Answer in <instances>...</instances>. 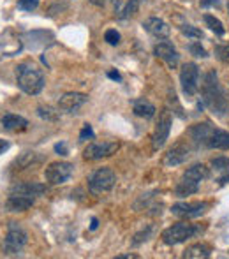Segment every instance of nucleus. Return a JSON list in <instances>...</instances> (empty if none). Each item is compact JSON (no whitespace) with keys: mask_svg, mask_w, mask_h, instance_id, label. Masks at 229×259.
Returning <instances> with one entry per match:
<instances>
[{"mask_svg":"<svg viewBox=\"0 0 229 259\" xmlns=\"http://www.w3.org/2000/svg\"><path fill=\"white\" fill-rule=\"evenodd\" d=\"M189 136L196 143V147L217 148V150H229V133L217 129L212 123L203 122L196 123L189 129Z\"/></svg>","mask_w":229,"mask_h":259,"instance_id":"obj_1","label":"nucleus"},{"mask_svg":"<svg viewBox=\"0 0 229 259\" xmlns=\"http://www.w3.org/2000/svg\"><path fill=\"white\" fill-rule=\"evenodd\" d=\"M201 96H203V103L210 108V111L217 113V115H222L227 111V97L224 94L222 87L219 83L215 71H208L203 78L201 83Z\"/></svg>","mask_w":229,"mask_h":259,"instance_id":"obj_2","label":"nucleus"},{"mask_svg":"<svg viewBox=\"0 0 229 259\" xmlns=\"http://www.w3.org/2000/svg\"><path fill=\"white\" fill-rule=\"evenodd\" d=\"M16 83L25 94L37 96L44 87V74L37 65L23 62L16 67Z\"/></svg>","mask_w":229,"mask_h":259,"instance_id":"obj_3","label":"nucleus"},{"mask_svg":"<svg viewBox=\"0 0 229 259\" xmlns=\"http://www.w3.org/2000/svg\"><path fill=\"white\" fill-rule=\"evenodd\" d=\"M205 231V226L201 224H189V222H176L162 231L161 238L166 245H178L187 242L189 238H194L199 233Z\"/></svg>","mask_w":229,"mask_h":259,"instance_id":"obj_4","label":"nucleus"},{"mask_svg":"<svg viewBox=\"0 0 229 259\" xmlns=\"http://www.w3.org/2000/svg\"><path fill=\"white\" fill-rule=\"evenodd\" d=\"M27 231L18 222H9L6 240H4L2 245L4 254L6 256H18V254H21V250L27 245Z\"/></svg>","mask_w":229,"mask_h":259,"instance_id":"obj_5","label":"nucleus"},{"mask_svg":"<svg viewBox=\"0 0 229 259\" xmlns=\"http://www.w3.org/2000/svg\"><path fill=\"white\" fill-rule=\"evenodd\" d=\"M116 184V175L111 167H99L88 177V189L94 194H101V192H108L115 187Z\"/></svg>","mask_w":229,"mask_h":259,"instance_id":"obj_6","label":"nucleus"},{"mask_svg":"<svg viewBox=\"0 0 229 259\" xmlns=\"http://www.w3.org/2000/svg\"><path fill=\"white\" fill-rule=\"evenodd\" d=\"M171 123H173V116L169 109H162L159 113V120L155 123L154 134H152V148L154 150H161L164 147L166 140L169 138V131H171Z\"/></svg>","mask_w":229,"mask_h":259,"instance_id":"obj_7","label":"nucleus"},{"mask_svg":"<svg viewBox=\"0 0 229 259\" xmlns=\"http://www.w3.org/2000/svg\"><path fill=\"white\" fill-rule=\"evenodd\" d=\"M180 83H181V90H184L185 96L192 97L198 94L199 90V67L194 62H187L184 64L180 71Z\"/></svg>","mask_w":229,"mask_h":259,"instance_id":"obj_8","label":"nucleus"},{"mask_svg":"<svg viewBox=\"0 0 229 259\" xmlns=\"http://www.w3.org/2000/svg\"><path fill=\"white\" fill-rule=\"evenodd\" d=\"M74 173V166L71 162H52L44 169V178L50 185H62Z\"/></svg>","mask_w":229,"mask_h":259,"instance_id":"obj_9","label":"nucleus"},{"mask_svg":"<svg viewBox=\"0 0 229 259\" xmlns=\"http://www.w3.org/2000/svg\"><path fill=\"white\" fill-rule=\"evenodd\" d=\"M210 208V203L206 201H194V203H176L171 206V213L181 219H196L201 217Z\"/></svg>","mask_w":229,"mask_h":259,"instance_id":"obj_10","label":"nucleus"},{"mask_svg":"<svg viewBox=\"0 0 229 259\" xmlns=\"http://www.w3.org/2000/svg\"><path fill=\"white\" fill-rule=\"evenodd\" d=\"M118 148H120L118 143H108V141H104V143H90L85 148V152H83V157L86 160H99L104 159V157L113 155Z\"/></svg>","mask_w":229,"mask_h":259,"instance_id":"obj_11","label":"nucleus"},{"mask_svg":"<svg viewBox=\"0 0 229 259\" xmlns=\"http://www.w3.org/2000/svg\"><path fill=\"white\" fill-rule=\"evenodd\" d=\"M88 101V96L81 92H69V94H64V96L58 99V109L65 113H76L83 104Z\"/></svg>","mask_w":229,"mask_h":259,"instance_id":"obj_12","label":"nucleus"},{"mask_svg":"<svg viewBox=\"0 0 229 259\" xmlns=\"http://www.w3.org/2000/svg\"><path fill=\"white\" fill-rule=\"evenodd\" d=\"M143 27L145 30L148 32V34H152L154 37H159V39H166L169 34H171V28H169V25L166 23L164 20H161V18H147V20L143 21Z\"/></svg>","mask_w":229,"mask_h":259,"instance_id":"obj_13","label":"nucleus"},{"mask_svg":"<svg viewBox=\"0 0 229 259\" xmlns=\"http://www.w3.org/2000/svg\"><path fill=\"white\" fill-rule=\"evenodd\" d=\"M154 53L157 58L164 60L171 69H174L178 65V52L174 50V46L171 45V42L162 41V42H159V45H155Z\"/></svg>","mask_w":229,"mask_h":259,"instance_id":"obj_14","label":"nucleus"},{"mask_svg":"<svg viewBox=\"0 0 229 259\" xmlns=\"http://www.w3.org/2000/svg\"><path fill=\"white\" fill-rule=\"evenodd\" d=\"M191 155V148L185 143H176L173 148H169V152L164 157V166H178L184 164Z\"/></svg>","mask_w":229,"mask_h":259,"instance_id":"obj_15","label":"nucleus"},{"mask_svg":"<svg viewBox=\"0 0 229 259\" xmlns=\"http://www.w3.org/2000/svg\"><path fill=\"white\" fill-rule=\"evenodd\" d=\"M48 191L44 184L39 182H18L11 185V194H28V196H41Z\"/></svg>","mask_w":229,"mask_h":259,"instance_id":"obj_16","label":"nucleus"},{"mask_svg":"<svg viewBox=\"0 0 229 259\" xmlns=\"http://www.w3.org/2000/svg\"><path fill=\"white\" fill-rule=\"evenodd\" d=\"M35 203V196L28 194H11L6 201V208L9 211H25L32 208Z\"/></svg>","mask_w":229,"mask_h":259,"instance_id":"obj_17","label":"nucleus"},{"mask_svg":"<svg viewBox=\"0 0 229 259\" xmlns=\"http://www.w3.org/2000/svg\"><path fill=\"white\" fill-rule=\"evenodd\" d=\"M2 125H4V129L18 133V131L27 129L28 120L23 118V116H20V115H14V113H6V115L2 116Z\"/></svg>","mask_w":229,"mask_h":259,"instance_id":"obj_18","label":"nucleus"},{"mask_svg":"<svg viewBox=\"0 0 229 259\" xmlns=\"http://www.w3.org/2000/svg\"><path fill=\"white\" fill-rule=\"evenodd\" d=\"M132 111L134 115L141 116V118H152V116L155 115V106L150 103L148 99H145V97H140V99H134L132 101Z\"/></svg>","mask_w":229,"mask_h":259,"instance_id":"obj_19","label":"nucleus"},{"mask_svg":"<svg viewBox=\"0 0 229 259\" xmlns=\"http://www.w3.org/2000/svg\"><path fill=\"white\" fill-rule=\"evenodd\" d=\"M210 256H212V250L206 243H194V245L187 247L181 254V257L185 259H208Z\"/></svg>","mask_w":229,"mask_h":259,"instance_id":"obj_20","label":"nucleus"},{"mask_svg":"<svg viewBox=\"0 0 229 259\" xmlns=\"http://www.w3.org/2000/svg\"><path fill=\"white\" fill-rule=\"evenodd\" d=\"M208 177H210V169L205 164H194V166H191L184 173V178H187V180H191V182H196V184H201V182L206 180Z\"/></svg>","mask_w":229,"mask_h":259,"instance_id":"obj_21","label":"nucleus"},{"mask_svg":"<svg viewBox=\"0 0 229 259\" xmlns=\"http://www.w3.org/2000/svg\"><path fill=\"white\" fill-rule=\"evenodd\" d=\"M198 191H199V184H196V182H191V180H187V178L181 177V180L178 182L176 189H174V194H176L178 198H185V196L196 194Z\"/></svg>","mask_w":229,"mask_h":259,"instance_id":"obj_22","label":"nucleus"},{"mask_svg":"<svg viewBox=\"0 0 229 259\" xmlns=\"http://www.w3.org/2000/svg\"><path fill=\"white\" fill-rule=\"evenodd\" d=\"M41 162V157L37 154H34V152H25V154H21L20 157L16 159V169H27V167L34 166V164Z\"/></svg>","mask_w":229,"mask_h":259,"instance_id":"obj_23","label":"nucleus"},{"mask_svg":"<svg viewBox=\"0 0 229 259\" xmlns=\"http://www.w3.org/2000/svg\"><path fill=\"white\" fill-rule=\"evenodd\" d=\"M138 9H140V0H127L122 7L116 9V16L122 18V20H125V18L134 16V14L138 13Z\"/></svg>","mask_w":229,"mask_h":259,"instance_id":"obj_24","label":"nucleus"},{"mask_svg":"<svg viewBox=\"0 0 229 259\" xmlns=\"http://www.w3.org/2000/svg\"><path fill=\"white\" fill-rule=\"evenodd\" d=\"M205 23L210 27V30H213L217 35H224V25L219 18H215L213 14H205Z\"/></svg>","mask_w":229,"mask_h":259,"instance_id":"obj_25","label":"nucleus"},{"mask_svg":"<svg viewBox=\"0 0 229 259\" xmlns=\"http://www.w3.org/2000/svg\"><path fill=\"white\" fill-rule=\"evenodd\" d=\"M37 115L41 116L42 120H50V122H57V120L60 118L58 111H55L53 108H50V106H39Z\"/></svg>","mask_w":229,"mask_h":259,"instance_id":"obj_26","label":"nucleus"},{"mask_svg":"<svg viewBox=\"0 0 229 259\" xmlns=\"http://www.w3.org/2000/svg\"><path fill=\"white\" fill-rule=\"evenodd\" d=\"M152 233H154V226H147V229H143V231H140V233H136V235H134L132 245L136 247V245H140V243H143V242H147V240H150Z\"/></svg>","mask_w":229,"mask_h":259,"instance_id":"obj_27","label":"nucleus"},{"mask_svg":"<svg viewBox=\"0 0 229 259\" xmlns=\"http://www.w3.org/2000/svg\"><path fill=\"white\" fill-rule=\"evenodd\" d=\"M180 30H181V34L187 35V37H192V39H201L203 37L201 30H198V28L192 27V25H181Z\"/></svg>","mask_w":229,"mask_h":259,"instance_id":"obj_28","label":"nucleus"},{"mask_svg":"<svg viewBox=\"0 0 229 259\" xmlns=\"http://www.w3.org/2000/svg\"><path fill=\"white\" fill-rule=\"evenodd\" d=\"M215 55L220 62L229 64V45H217L215 46Z\"/></svg>","mask_w":229,"mask_h":259,"instance_id":"obj_29","label":"nucleus"},{"mask_svg":"<svg viewBox=\"0 0 229 259\" xmlns=\"http://www.w3.org/2000/svg\"><path fill=\"white\" fill-rule=\"evenodd\" d=\"M189 52L194 55V57H198V58H206V57H208V53H206V50L201 46V42H191V45H189Z\"/></svg>","mask_w":229,"mask_h":259,"instance_id":"obj_30","label":"nucleus"},{"mask_svg":"<svg viewBox=\"0 0 229 259\" xmlns=\"http://www.w3.org/2000/svg\"><path fill=\"white\" fill-rule=\"evenodd\" d=\"M39 0H18V9L27 11V13H32L34 9H37Z\"/></svg>","mask_w":229,"mask_h":259,"instance_id":"obj_31","label":"nucleus"},{"mask_svg":"<svg viewBox=\"0 0 229 259\" xmlns=\"http://www.w3.org/2000/svg\"><path fill=\"white\" fill-rule=\"evenodd\" d=\"M104 41L111 46H116L120 42V34L115 30V28H110V30H106V34H104Z\"/></svg>","mask_w":229,"mask_h":259,"instance_id":"obj_32","label":"nucleus"},{"mask_svg":"<svg viewBox=\"0 0 229 259\" xmlns=\"http://www.w3.org/2000/svg\"><path fill=\"white\" fill-rule=\"evenodd\" d=\"M212 166L219 171L229 169V157H215V159H212Z\"/></svg>","mask_w":229,"mask_h":259,"instance_id":"obj_33","label":"nucleus"},{"mask_svg":"<svg viewBox=\"0 0 229 259\" xmlns=\"http://www.w3.org/2000/svg\"><path fill=\"white\" fill-rule=\"evenodd\" d=\"M92 140L94 138V129H92V125L90 123H85L83 125V129H81V133H79V140Z\"/></svg>","mask_w":229,"mask_h":259,"instance_id":"obj_34","label":"nucleus"},{"mask_svg":"<svg viewBox=\"0 0 229 259\" xmlns=\"http://www.w3.org/2000/svg\"><path fill=\"white\" fill-rule=\"evenodd\" d=\"M55 152L58 155H69V150H67V147H65V143H57Z\"/></svg>","mask_w":229,"mask_h":259,"instance_id":"obj_35","label":"nucleus"},{"mask_svg":"<svg viewBox=\"0 0 229 259\" xmlns=\"http://www.w3.org/2000/svg\"><path fill=\"white\" fill-rule=\"evenodd\" d=\"M201 7H220V2L219 0H203Z\"/></svg>","mask_w":229,"mask_h":259,"instance_id":"obj_36","label":"nucleus"},{"mask_svg":"<svg viewBox=\"0 0 229 259\" xmlns=\"http://www.w3.org/2000/svg\"><path fill=\"white\" fill-rule=\"evenodd\" d=\"M116 259H140L138 254H120V256H116Z\"/></svg>","mask_w":229,"mask_h":259,"instance_id":"obj_37","label":"nucleus"},{"mask_svg":"<svg viewBox=\"0 0 229 259\" xmlns=\"http://www.w3.org/2000/svg\"><path fill=\"white\" fill-rule=\"evenodd\" d=\"M7 148H9V143H7L6 140H0V154H4Z\"/></svg>","mask_w":229,"mask_h":259,"instance_id":"obj_38","label":"nucleus"},{"mask_svg":"<svg viewBox=\"0 0 229 259\" xmlns=\"http://www.w3.org/2000/svg\"><path fill=\"white\" fill-rule=\"evenodd\" d=\"M108 76H110L111 79H116V81H120V79H122V76H120L116 71H110V72H108Z\"/></svg>","mask_w":229,"mask_h":259,"instance_id":"obj_39","label":"nucleus"},{"mask_svg":"<svg viewBox=\"0 0 229 259\" xmlns=\"http://www.w3.org/2000/svg\"><path fill=\"white\" fill-rule=\"evenodd\" d=\"M219 184H220V185H226V184H229V171H227L226 175H224L222 178H220V180H219Z\"/></svg>","mask_w":229,"mask_h":259,"instance_id":"obj_40","label":"nucleus"},{"mask_svg":"<svg viewBox=\"0 0 229 259\" xmlns=\"http://www.w3.org/2000/svg\"><path fill=\"white\" fill-rule=\"evenodd\" d=\"M88 2H92L94 6H104V4H106L108 0H88Z\"/></svg>","mask_w":229,"mask_h":259,"instance_id":"obj_41","label":"nucleus"},{"mask_svg":"<svg viewBox=\"0 0 229 259\" xmlns=\"http://www.w3.org/2000/svg\"><path fill=\"white\" fill-rule=\"evenodd\" d=\"M97 226H99V222H97V219L94 217L92 219V224H90V229H97Z\"/></svg>","mask_w":229,"mask_h":259,"instance_id":"obj_42","label":"nucleus"},{"mask_svg":"<svg viewBox=\"0 0 229 259\" xmlns=\"http://www.w3.org/2000/svg\"><path fill=\"white\" fill-rule=\"evenodd\" d=\"M227 11H229V4H227Z\"/></svg>","mask_w":229,"mask_h":259,"instance_id":"obj_43","label":"nucleus"}]
</instances>
